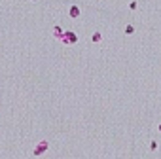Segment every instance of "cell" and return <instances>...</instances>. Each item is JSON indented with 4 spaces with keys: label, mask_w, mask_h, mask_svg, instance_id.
Listing matches in <instances>:
<instances>
[{
    "label": "cell",
    "mask_w": 161,
    "mask_h": 159,
    "mask_svg": "<svg viewBox=\"0 0 161 159\" xmlns=\"http://www.w3.org/2000/svg\"><path fill=\"white\" fill-rule=\"evenodd\" d=\"M64 44H74V42H76L78 40V36H76V34H74V32H67V34H64Z\"/></svg>",
    "instance_id": "obj_1"
},
{
    "label": "cell",
    "mask_w": 161,
    "mask_h": 159,
    "mask_svg": "<svg viewBox=\"0 0 161 159\" xmlns=\"http://www.w3.org/2000/svg\"><path fill=\"white\" fill-rule=\"evenodd\" d=\"M70 15H72V17H78V15H80V8H78V6H72V8H70Z\"/></svg>",
    "instance_id": "obj_2"
},
{
    "label": "cell",
    "mask_w": 161,
    "mask_h": 159,
    "mask_svg": "<svg viewBox=\"0 0 161 159\" xmlns=\"http://www.w3.org/2000/svg\"><path fill=\"white\" fill-rule=\"evenodd\" d=\"M101 38H102V36H101L99 32H95V34H93V42H101Z\"/></svg>",
    "instance_id": "obj_3"
},
{
    "label": "cell",
    "mask_w": 161,
    "mask_h": 159,
    "mask_svg": "<svg viewBox=\"0 0 161 159\" xmlns=\"http://www.w3.org/2000/svg\"><path fill=\"white\" fill-rule=\"evenodd\" d=\"M46 146H48V144H40V148H36V153H42V152L46 150Z\"/></svg>",
    "instance_id": "obj_4"
},
{
    "label": "cell",
    "mask_w": 161,
    "mask_h": 159,
    "mask_svg": "<svg viewBox=\"0 0 161 159\" xmlns=\"http://www.w3.org/2000/svg\"><path fill=\"white\" fill-rule=\"evenodd\" d=\"M133 30H135V29H133V25H127V29H125V32H127V34H133Z\"/></svg>",
    "instance_id": "obj_5"
},
{
    "label": "cell",
    "mask_w": 161,
    "mask_h": 159,
    "mask_svg": "<svg viewBox=\"0 0 161 159\" xmlns=\"http://www.w3.org/2000/svg\"><path fill=\"white\" fill-rule=\"evenodd\" d=\"M159 131H161V125H159Z\"/></svg>",
    "instance_id": "obj_6"
}]
</instances>
